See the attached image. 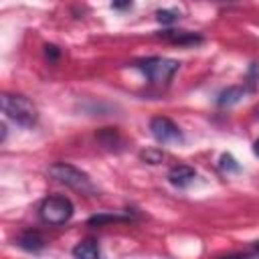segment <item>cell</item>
<instances>
[{"label":"cell","mask_w":259,"mask_h":259,"mask_svg":"<svg viewBox=\"0 0 259 259\" xmlns=\"http://www.w3.org/2000/svg\"><path fill=\"white\" fill-rule=\"evenodd\" d=\"M73 212H75V206L71 198L61 194L47 196L38 206V217L47 225H65L73 217Z\"/></svg>","instance_id":"cell-4"},{"label":"cell","mask_w":259,"mask_h":259,"mask_svg":"<svg viewBox=\"0 0 259 259\" xmlns=\"http://www.w3.org/2000/svg\"><path fill=\"white\" fill-rule=\"evenodd\" d=\"M255 111H257V113H259V105H257V109H255Z\"/></svg>","instance_id":"cell-21"},{"label":"cell","mask_w":259,"mask_h":259,"mask_svg":"<svg viewBox=\"0 0 259 259\" xmlns=\"http://www.w3.org/2000/svg\"><path fill=\"white\" fill-rule=\"evenodd\" d=\"M140 158L148 164H160L164 160V152L160 148H148V150L140 152Z\"/></svg>","instance_id":"cell-13"},{"label":"cell","mask_w":259,"mask_h":259,"mask_svg":"<svg viewBox=\"0 0 259 259\" xmlns=\"http://www.w3.org/2000/svg\"><path fill=\"white\" fill-rule=\"evenodd\" d=\"M251 247H253V253H257V255H259V241H255Z\"/></svg>","instance_id":"cell-19"},{"label":"cell","mask_w":259,"mask_h":259,"mask_svg":"<svg viewBox=\"0 0 259 259\" xmlns=\"http://www.w3.org/2000/svg\"><path fill=\"white\" fill-rule=\"evenodd\" d=\"M97 142L103 146V148H109V150H113V148H117L119 146V132L115 130V127H101L99 132H97Z\"/></svg>","instance_id":"cell-11"},{"label":"cell","mask_w":259,"mask_h":259,"mask_svg":"<svg viewBox=\"0 0 259 259\" xmlns=\"http://www.w3.org/2000/svg\"><path fill=\"white\" fill-rule=\"evenodd\" d=\"M221 2H235V0H221Z\"/></svg>","instance_id":"cell-20"},{"label":"cell","mask_w":259,"mask_h":259,"mask_svg":"<svg viewBox=\"0 0 259 259\" xmlns=\"http://www.w3.org/2000/svg\"><path fill=\"white\" fill-rule=\"evenodd\" d=\"M125 221H132V217H130V214H117V212H113V214L101 212V214L89 217L87 223H89L91 227H101V225H107V223H125Z\"/></svg>","instance_id":"cell-12"},{"label":"cell","mask_w":259,"mask_h":259,"mask_svg":"<svg viewBox=\"0 0 259 259\" xmlns=\"http://www.w3.org/2000/svg\"><path fill=\"white\" fill-rule=\"evenodd\" d=\"M49 176L55 178L57 182L81 192V194H95L97 188L95 184L91 182L89 174H85L83 170H79L77 166L73 164H67V162H55L49 166Z\"/></svg>","instance_id":"cell-1"},{"label":"cell","mask_w":259,"mask_h":259,"mask_svg":"<svg viewBox=\"0 0 259 259\" xmlns=\"http://www.w3.org/2000/svg\"><path fill=\"white\" fill-rule=\"evenodd\" d=\"M16 245L28 253H38L45 249L47 241L45 237L38 233V231H22L18 237H16Z\"/></svg>","instance_id":"cell-7"},{"label":"cell","mask_w":259,"mask_h":259,"mask_svg":"<svg viewBox=\"0 0 259 259\" xmlns=\"http://www.w3.org/2000/svg\"><path fill=\"white\" fill-rule=\"evenodd\" d=\"M150 134L158 144H170V142H182V132L180 127L164 115H156L150 119Z\"/></svg>","instance_id":"cell-5"},{"label":"cell","mask_w":259,"mask_h":259,"mask_svg":"<svg viewBox=\"0 0 259 259\" xmlns=\"http://www.w3.org/2000/svg\"><path fill=\"white\" fill-rule=\"evenodd\" d=\"M156 18H158V22H162V24H172V22L178 20V14H176L174 10H158V12H156Z\"/></svg>","instance_id":"cell-15"},{"label":"cell","mask_w":259,"mask_h":259,"mask_svg":"<svg viewBox=\"0 0 259 259\" xmlns=\"http://www.w3.org/2000/svg\"><path fill=\"white\" fill-rule=\"evenodd\" d=\"M253 152H255V156H259V138H257L255 144H253Z\"/></svg>","instance_id":"cell-18"},{"label":"cell","mask_w":259,"mask_h":259,"mask_svg":"<svg viewBox=\"0 0 259 259\" xmlns=\"http://www.w3.org/2000/svg\"><path fill=\"white\" fill-rule=\"evenodd\" d=\"M134 67L140 69L150 83L162 85L172 79V75L178 71L180 63L176 59H168V57H146V59L136 61Z\"/></svg>","instance_id":"cell-3"},{"label":"cell","mask_w":259,"mask_h":259,"mask_svg":"<svg viewBox=\"0 0 259 259\" xmlns=\"http://www.w3.org/2000/svg\"><path fill=\"white\" fill-rule=\"evenodd\" d=\"M73 255L79 259H97L101 255L99 245L95 239H83L73 247Z\"/></svg>","instance_id":"cell-9"},{"label":"cell","mask_w":259,"mask_h":259,"mask_svg":"<svg viewBox=\"0 0 259 259\" xmlns=\"http://www.w3.org/2000/svg\"><path fill=\"white\" fill-rule=\"evenodd\" d=\"M45 55H47L49 61H59L61 51H59V47H55V45H45Z\"/></svg>","instance_id":"cell-16"},{"label":"cell","mask_w":259,"mask_h":259,"mask_svg":"<svg viewBox=\"0 0 259 259\" xmlns=\"http://www.w3.org/2000/svg\"><path fill=\"white\" fill-rule=\"evenodd\" d=\"M245 95V89L243 87H237V85H231L227 89H223L217 97V105L219 107H229V105H235L241 101V97Z\"/></svg>","instance_id":"cell-10"},{"label":"cell","mask_w":259,"mask_h":259,"mask_svg":"<svg viewBox=\"0 0 259 259\" xmlns=\"http://www.w3.org/2000/svg\"><path fill=\"white\" fill-rule=\"evenodd\" d=\"M111 6L115 10H125V8L132 6V0H111Z\"/></svg>","instance_id":"cell-17"},{"label":"cell","mask_w":259,"mask_h":259,"mask_svg":"<svg viewBox=\"0 0 259 259\" xmlns=\"http://www.w3.org/2000/svg\"><path fill=\"white\" fill-rule=\"evenodd\" d=\"M0 105L6 117L14 119L16 123L24 125V127H32L38 119V109L36 105L24 97V95H12V93H4L0 97Z\"/></svg>","instance_id":"cell-2"},{"label":"cell","mask_w":259,"mask_h":259,"mask_svg":"<svg viewBox=\"0 0 259 259\" xmlns=\"http://www.w3.org/2000/svg\"><path fill=\"white\" fill-rule=\"evenodd\" d=\"M194 178H196V170L188 164H176L168 170V182L176 188L188 186L190 182H194Z\"/></svg>","instance_id":"cell-6"},{"label":"cell","mask_w":259,"mask_h":259,"mask_svg":"<svg viewBox=\"0 0 259 259\" xmlns=\"http://www.w3.org/2000/svg\"><path fill=\"white\" fill-rule=\"evenodd\" d=\"M219 168L223 170V172H239L241 170V166H239V162L231 156V154H223L221 156V162H219Z\"/></svg>","instance_id":"cell-14"},{"label":"cell","mask_w":259,"mask_h":259,"mask_svg":"<svg viewBox=\"0 0 259 259\" xmlns=\"http://www.w3.org/2000/svg\"><path fill=\"white\" fill-rule=\"evenodd\" d=\"M160 36H164L166 40L174 42V45H182V47H192V45H200L202 36L196 32H188V30H164L160 32Z\"/></svg>","instance_id":"cell-8"}]
</instances>
